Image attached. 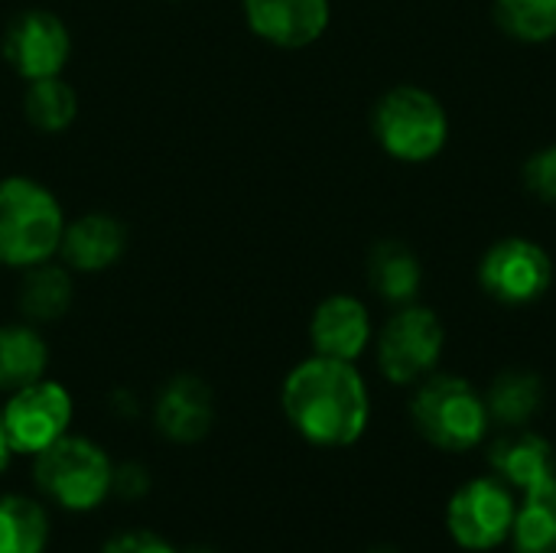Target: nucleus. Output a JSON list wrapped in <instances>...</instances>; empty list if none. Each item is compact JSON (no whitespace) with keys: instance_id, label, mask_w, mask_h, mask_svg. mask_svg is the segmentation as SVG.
Returning <instances> with one entry per match:
<instances>
[{"instance_id":"nucleus-11","label":"nucleus","mask_w":556,"mask_h":553,"mask_svg":"<svg viewBox=\"0 0 556 553\" xmlns=\"http://www.w3.org/2000/svg\"><path fill=\"white\" fill-rule=\"evenodd\" d=\"M244 16L261 39L300 49L326 33L329 0H244Z\"/></svg>"},{"instance_id":"nucleus-6","label":"nucleus","mask_w":556,"mask_h":553,"mask_svg":"<svg viewBox=\"0 0 556 553\" xmlns=\"http://www.w3.org/2000/svg\"><path fill=\"white\" fill-rule=\"evenodd\" d=\"M443 323L427 306H404L394 313L378 339V365L391 385H414L427 378L443 355Z\"/></svg>"},{"instance_id":"nucleus-9","label":"nucleus","mask_w":556,"mask_h":553,"mask_svg":"<svg viewBox=\"0 0 556 553\" xmlns=\"http://www.w3.org/2000/svg\"><path fill=\"white\" fill-rule=\"evenodd\" d=\"M72 424V394L59 381H33L10 394L3 404V430L13 453H42Z\"/></svg>"},{"instance_id":"nucleus-1","label":"nucleus","mask_w":556,"mask_h":553,"mask_svg":"<svg viewBox=\"0 0 556 553\" xmlns=\"http://www.w3.org/2000/svg\"><path fill=\"white\" fill-rule=\"evenodd\" d=\"M283 414L293 430L326 450L352 447L368 427V388L352 362L313 355L283 381Z\"/></svg>"},{"instance_id":"nucleus-12","label":"nucleus","mask_w":556,"mask_h":553,"mask_svg":"<svg viewBox=\"0 0 556 553\" xmlns=\"http://www.w3.org/2000/svg\"><path fill=\"white\" fill-rule=\"evenodd\" d=\"M309 339H313L316 355L355 362L371 339V319H368L365 303L345 293L323 300L313 313Z\"/></svg>"},{"instance_id":"nucleus-24","label":"nucleus","mask_w":556,"mask_h":553,"mask_svg":"<svg viewBox=\"0 0 556 553\" xmlns=\"http://www.w3.org/2000/svg\"><path fill=\"white\" fill-rule=\"evenodd\" d=\"M525 186L541 202L556 205V147H544L525 163Z\"/></svg>"},{"instance_id":"nucleus-28","label":"nucleus","mask_w":556,"mask_h":553,"mask_svg":"<svg viewBox=\"0 0 556 553\" xmlns=\"http://www.w3.org/2000/svg\"><path fill=\"white\" fill-rule=\"evenodd\" d=\"M375 553H394V551H375Z\"/></svg>"},{"instance_id":"nucleus-17","label":"nucleus","mask_w":556,"mask_h":553,"mask_svg":"<svg viewBox=\"0 0 556 553\" xmlns=\"http://www.w3.org/2000/svg\"><path fill=\"white\" fill-rule=\"evenodd\" d=\"M49 365V349L42 336L26 326H0V391H20L46 375Z\"/></svg>"},{"instance_id":"nucleus-18","label":"nucleus","mask_w":556,"mask_h":553,"mask_svg":"<svg viewBox=\"0 0 556 553\" xmlns=\"http://www.w3.org/2000/svg\"><path fill=\"white\" fill-rule=\"evenodd\" d=\"M544 404V381L534 372H502L485 398L489 407V420L502 424V427H525Z\"/></svg>"},{"instance_id":"nucleus-19","label":"nucleus","mask_w":556,"mask_h":553,"mask_svg":"<svg viewBox=\"0 0 556 553\" xmlns=\"http://www.w3.org/2000/svg\"><path fill=\"white\" fill-rule=\"evenodd\" d=\"M72 306V280L62 267L42 261L26 267L20 284V313L33 323H55Z\"/></svg>"},{"instance_id":"nucleus-21","label":"nucleus","mask_w":556,"mask_h":553,"mask_svg":"<svg viewBox=\"0 0 556 553\" xmlns=\"http://www.w3.org/2000/svg\"><path fill=\"white\" fill-rule=\"evenodd\" d=\"M511 541L515 553H556V479L525 495Z\"/></svg>"},{"instance_id":"nucleus-27","label":"nucleus","mask_w":556,"mask_h":553,"mask_svg":"<svg viewBox=\"0 0 556 553\" xmlns=\"http://www.w3.org/2000/svg\"><path fill=\"white\" fill-rule=\"evenodd\" d=\"M189 553H215V551H208V548H195V551H189Z\"/></svg>"},{"instance_id":"nucleus-22","label":"nucleus","mask_w":556,"mask_h":553,"mask_svg":"<svg viewBox=\"0 0 556 553\" xmlns=\"http://www.w3.org/2000/svg\"><path fill=\"white\" fill-rule=\"evenodd\" d=\"M23 114H26V121L36 130L59 134V130H65L75 121V114H78V95L59 75L36 78V81H29V88L23 95Z\"/></svg>"},{"instance_id":"nucleus-7","label":"nucleus","mask_w":556,"mask_h":553,"mask_svg":"<svg viewBox=\"0 0 556 553\" xmlns=\"http://www.w3.org/2000/svg\"><path fill=\"white\" fill-rule=\"evenodd\" d=\"M515 495L502 479H472L446 505L450 538L466 551H495L511 538Z\"/></svg>"},{"instance_id":"nucleus-3","label":"nucleus","mask_w":556,"mask_h":553,"mask_svg":"<svg viewBox=\"0 0 556 553\" xmlns=\"http://www.w3.org/2000/svg\"><path fill=\"white\" fill-rule=\"evenodd\" d=\"M417 433L446 453H466L482 443L489 430V407L482 394L456 375H437L420 385L410 401Z\"/></svg>"},{"instance_id":"nucleus-23","label":"nucleus","mask_w":556,"mask_h":553,"mask_svg":"<svg viewBox=\"0 0 556 553\" xmlns=\"http://www.w3.org/2000/svg\"><path fill=\"white\" fill-rule=\"evenodd\" d=\"M498 26L525 42H547L556 36V0H495Z\"/></svg>"},{"instance_id":"nucleus-10","label":"nucleus","mask_w":556,"mask_h":553,"mask_svg":"<svg viewBox=\"0 0 556 553\" xmlns=\"http://www.w3.org/2000/svg\"><path fill=\"white\" fill-rule=\"evenodd\" d=\"M68 52H72L68 29L49 10L20 13L3 33V59L26 81L59 75L68 62Z\"/></svg>"},{"instance_id":"nucleus-26","label":"nucleus","mask_w":556,"mask_h":553,"mask_svg":"<svg viewBox=\"0 0 556 553\" xmlns=\"http://www.w3.org/2000/svg\"><path fill=\"white\" fill-rule=\"evenodd\" d=\"M10 456H13V450H10V443H7V430H3V407H0V469H7Z\"/></svg>"},{"instance_id":"nucleus-5","label":"nucleus","mask_w":556,"mask_h":553,"mask_svg":"<svg viewBox=\"0 0 556 553\" xmlns=\"http://www.w3.org/2000/svg\"><path fill=\"white\" fill-rule=\"evenodd\" d=\"M375 137L388 156L424 163L446 147L450 121L437 95L417 85H397L375 104Z\"/></svg>"},{"instance_id":"nucleus-15","label":"nucleus","mask_w":556,"mask_h":553,"mask_svg":"<svg viewBox=\"0 0 556 553\" xmlns=\"http://www.w3.org/2000/svg\"><path fill=\"white\" fill-rule=\"evenodd\" d=\"M59 248H62V257L68 267H75L81 274H98L121 261V254L127 248V231L117 218H111L104 212H88L78 222L65 225Z\"/></svg>"},{"instance_id":"nucleus-2","label":"nucleus","mask_w":556,"mask_h":553,"mask_svg":"<svg viewBox=\"0 0 556 553\" xmlns=\"http://www.w3.org/2000/svg\"><path fill=\"white\" fill-rule=\"evenodd\" d=\"M62 231V205L46 186L26 176L0 179V264L26 271L49 261Z\"/></svg>"},{"instance_id":"nucleus-13","label":"nucleus","mask_w":556,"mask_h":553,"mask_svg":"<svg viewBox=\"0 0 556 553\" xmlns=\"http://www.w3.org/2000/svg\"><path fill=\"white\" fill-rule=\"evenodd\" d=\"M212 391L192 375H176L156 398V427L173 443H199L212 430Z\"/></svg>"},{"instance_id":"nucleus-20","label":"nucleus","mask_w":556,"mask_h":553,"mask_svg":"<svg viewBox=\"0 0 556 553\" xmlns=\"http://www.w3.org/2000/svg\"><path fill=\"white\" fill-rule=\"evenodd\" d=\"M49 515L23 495L0 499V553H46Z\"/></svg>"},{"instance_id":"nucleus-14","label":"nucleus","mask_w":556,"mask_h":553,"mask_svg":"<svg viewBox=\"0 0 556 553\" xmlns=\"http://www.w3.org/2000/svg\"><path fill=\"white\" fill-rule=\"evenodd\" d=\"M489 463L505 486H511L525 495L556 479L554 447L544 437L528 433V430L505 433L502 440H495Z\"/></svg>"},{"instance_id":"nucleus-8","label":"nucleus","mask_w":556,"mask_h":553,"mask_svg":"<svg viewBox=\"0 0 556 553\" xmlns=\"http://www.w3.org/2000/svg\"><path fill=\"white\" fill-rule=\"evenodd\" d=\"M554 280L551 254L528 238H502L479 264L482 290L505 306H528L547 293Z\"/></svg>"},{"instance_id":"nucleus-4","label":"nucleus","mask_w":556,"mask_h":553,"mask_svg":"<svg viewBox=\"0 0 556 553\" xmlns=\"http://www.w3.org/2000/svg\"><path fill=\"white\" fill-rule=\"evenodd\" d=\"M36 486L65 512L98 508L114 482L108 453L88 437H59L52 447L36 453Z\"/></svg>"},{"instance_id":"nucleus-16","label":"nucleus","mask_w":556,"mask_h":553,"mask_svg":"<svg viewBox=\"0 0 556 553\" xmlns=\"http://www.w3.org/2000/svg\"><path fill=\"white\" fill-rule=\"evenodd\" d=\"M420 280H424V271H420V261L417 254L388 238L381 244L371 248V257H368V284L371 290L388 300V303H397V306H407L417 290H420Z\"/></svg>"},{"instance_id":"nucleus-25","label":"nucleus","mask_w":556,"mask_h":553,"mask_svg":"<svg viewBox=\"0 0 556 553\" xmlns=\"http://www.w3.org/2000/svg\"><path fill=\"white\" fill-rule=\"evenodd\" d=\"M101 553H179L166 538L153 531H121L114 535Z\"/></svg>"}]
</instances>
